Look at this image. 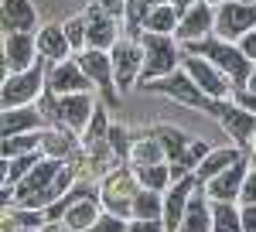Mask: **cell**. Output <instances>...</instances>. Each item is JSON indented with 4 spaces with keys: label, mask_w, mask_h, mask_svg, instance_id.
Wrapping results in <instances>:
<instances>
[{
    "label": "cell",
    "mask_w": 256,
    "mask_h": 232,
    "mask_svg": "<svg viewBox=\"0 0 256 232\" xmlns=\"http://www.w3.org/2000/svg\"><path fill=\"white\" fill-rule=\"evenodd\" d=\"M168 4H174L178 10H181V14H184V10H188V7H192V4H198V0H168Z\"/></svg>",
    "instance_id": "7bdbcfd3"
},
{
    "label": "cell",
    "mask_w": 256,
    "mask_h": 232,
    "mask_svg": "<svg viewBox=\"0 0 256 232\" xmlns=\"http://www.w3.org/2000/svg\"><path fill=\"white\" fill-rule=\"evenodd\" d=\"M44 99H48V110L44 113L52 116V123H58V126H68V130H86L89 126V120L96 113V106H92V96L89 92H68V96H55V92H48L44 89Z\"/></svg>",
    "instance_id": "5b68a950"
},
{
    "label": "cell",
    "mask_w": 256,
    "mask_h": 232,
    "mask_svg": "<svg viewBox=\"0 0 256 232\" xmlns=\"http://www.w3.org/2000/svg\"><path fill=\"white\" fill-rule=\"evenodd\" d=\"M38 34L34 31H10L4 34V72H24L38 62Z\"/></svg>",
    "instance_id": "4fadbf2b"
},
{
    "label": "cell",
    "mask_w": 256,
    "mask_h": 232,
    "mask_svg": "<svg viewBox=\"0 0 256 232\" xmlns=\"http://www.w3.org/2000/svg\"><path fill=\"white\" fill-rule=\"evenodd\" d=\"M113 55V72H116V86L120 89H130L140 82V72H144V48L137 41H116L110 48Z\"/></svg>",
    "instance_id": "5bb4252c"
},
{
    "label": "cell",
    "mask_w": 256,
    "mask_h": 232,
    "mask_svg": "<svg viewBox=\"0 0 256 232\" xmlns=\"http://www.w3.org/2000/svg\"><path fill=\"white\" fill-rule=\"evenodd\" d=\"M41 150H31V154H18V157H7L4 160V188H10V184H20L28 174H31V168L41 160Z\"/></svg>",
    "instance_id": "d4e9b609"
},
{
    "label": "cell",
    "mask_w": 256,
    "mask_h": 232,
    "mask_svg": "<svg viewBox=\"0 0 256 232\" xmlns=\"http://www.w3.org/2000/svg\"><path fill=\"white\" fill-rule=\"evenodd\" d=\"M41 113L38 106H14V110H4V136L10 134H31V130H41Z\"/></svg>",
    "instance_id": "603a6c76"
},
{
    "label": "cell",
    "mask_w": 256,
    "mask_h": 232,
    "mask_svg": "<svg viewBox=\"0 0 256 232\" xmlns=\"http://www.w3.org/2000/svg\"><path fill=\"white\" fill-rule=\"evenodd\" d=\"M154 134H158V140L164 144V150H168V160H181V157H184V150H188V144L195 140V136H188L184 130H178V126H168V123L154 126Z\"/></svg>",
    "instance_id": "484cf974"
},
{
    "label": "cell",
    "mask_w": 256,
    "mask_h": 232,
    "mask_svg": "<svg viewBox=\"0 0 256 232\" xmlns=\"http://www.w3.org/2000/svg\"><path fill=\"white\" fill-rule=\"evenodd\" d=\"M181 65H184V72L195 78V82H198V86H202V89H205L212 99H226L232 89H236V86H232V78L226 76L218 65H212L205 55H192V52H188V55L181 58Z\"/></svg>",
    "instance_id": "30bf717a"
},
{
    "label": "cell",
    "mask_w": 256,
    "mask_h": 232,
    "mask_svg": "<svg viewBox=\"0 0 256 232\" xmlns=\"http://www.w3.org/2000/svg\"><path fill=\"white\" fill-rule=\"evenodd\" d=\"M253 168V160H246V157H239L232 168H226L222 174H216L212 181H205V194L212 198V202H236L239 192H242V181H246V174Z\"/></svg>",
    "instance_id": "9a60e30c"
},
{
    "label": "cell",
    "mask_w": 256,
    "mask_h": 232,
    "mask_svg": "<svg viewBox=\"0 0 256 232\" xmlns=\"http://www.w3.org/2000/svg\"><path fill=\"white\" fill-rule=\"evenodd\" d=\"M134 218H164V194L140 188L134 194Z\"/></svg>",
    "instance_id": "f546056e"
},
{
    "label": "cell",
    "mask_w": 256,
    "mask_h": 232,
    "mask_svg": "<svg viewBox=\"0 0 256 232\" xmlns=\"http://www.w3.org/2000/svg\"><path fill=\"white\" fill-rule=\"evenodd\" d=\"M250 160L256 164V140H253V147H250Z\"/></svg>",
    "instance_id": "ee69618b"
},
{
    "label": "cell",
    "mask_w": 256,
    "mask_h": 232,
    "mask_svg": "<svg viewBox=\"0 0 256 232\" xmlns=\"http://www.w3.org/2000/svg\"><path fill=\"white\" fill-rule=\"evenodd\" d=\"M178 232H212V198L205 194V184H198L195 192H192L188 212L181 218Z\"/></svg>",
    "instance_id": "ac0fdd59"
},
{
    "label": "cell",
    "mask_w": 256,
    "mask_h": 232,
    "mask_svg": "<svg viewBox=\"0 0 256 232\" xmlns=\"http://www.w3.org/2000/svg\"><path fill=\"white\" fill-rule=\"evenodd\" d=\"M208 4H222V0H208Z\"/></svg>",
    "instance_id": "f6af8a7d"
},
{
    "label": "cell",
    "mask_w": 256,
    "mask_h": 232,
    "mask_svg": "<svg viewBox=\"0 0 256 232\" xmlns=\"http://www.w3.org/2000/svg\"><path fill=\"white\" fill-rule=\"evenodd\" d=\"M181 41H174L171 34H158V31H144L140 34V48H144V72H140V82H150V78H160L168 72H174L178 62H181Z\"/></svg>",
    "instance_id": "3957f363"
},
{
    "label": "cell",
    "mask_w": 256,
    "mask_h": 232,
    "mask_svg": "<svg viewBox=\"0 0 256 232\" xmlns=\"http://www.w3.org/2000/svg\"><path fill=\"white\" fill-rule=\"evenodd\" d=\"M44 89H48V92H55V96L89 92V89H92V78L86 76V68L79 65V58H65V62H52Z\"/></svg>",
    "instance_id": "8fae6325"
},
{
    "label": "cell",
    "mask_w": 256,
    "mask_h": 232,
    "mask_svg": "<svg viewBox=\"0 0 256 232\" xmlns=\"http://www.w3.org/2000/svg\"><path fill=\"white\" fill-rule=\"evenodd\" d=\"M110 134V116L102 106H96V113L89 120V126H86V136H82V144H92V140H102V136Z\"/></svg>",
    "instance_id": "836d02e7"
},
{
    "label": "cell",
    "mask_w": 256,
    "mask_h": 232,
    "mask_svg": "<svg viewBox=\"0 0 256 232\" xmlns=\"http://www.w3.org/2000/svg\"><path fill=\"white\" fill-rule=\"evenodd\" d=\"M140 192V181L137 174H126L123 168L113 174H106V181H102V205H106V212H116L123 218H134V194Z\"/></svg>",
    "instance_id": "ba28073f"
},
{
    "label": "cell",
    "mask_w": 256,
    "mask_h": 232,
    "mask_svg": "<svg viewBox=\"0 0 256 232\" xmlns=\"http://www.w3.org/2000/svg\"><path fill=\"white\" fill-rule=\"evenodd\" d=\"M184 52L205 55L212 65H218L226 76L232 78L236 89L250 82V76H253V68H256V62L239 48V41H226V38H218V34H208V38H202V41H188Z\"/></svg>",
    "instance_id": "6da1fadb"
},
{
    "label": "cell",
    "mask_w": 256,
    "mask_h": 232,
    "mask_svg": "<svg viewBox=\"0 0 256 232\" xmlns=\"http://www.w3.org/2000/svg\"><path fill=\"white\" fill-rule=\"evenodd\" d=\"M76 130H68V126H58L55 123V130H41V154L44 157H58V160H65V157L76 154Z\"/></svg>",
    "instance_id": "44dd1931"
},
{
    "label": "cell",
    "mask_w": 256,
    "mask_h": 232,
    "mask_svg": "<svg viewBox=\"0 0 256 232\" xmlns=\"http://www.w3.org/2000/svg\"><path fill=\"white\" fill-rule=\"evenodd\" d=\"M48 222V212L44 208H28V205H18L14 212H7V226H18V229H31L41 232Z\"/></svg>",
    "instance_id": "1f68e13d"
},
{
    "label": "cell",
    "mask_w": 256,
    "mask_h": 232,
    "mask_svg": "<svg viewBox=\"0 0 256 232\" xmlns=\"http://www.w3.org/2000/svg\"><path fill=\"white\" fill-rule=\"evenodd\" d=\"M242 4H256V0H242Z\"/></svg>",
    "instance_id": "bcb514c9"
},
{
    "label": "cell",
    "mask_w": 256,
    "mask_h": 232,
    "mask_svg": "<svg viewBox=\"0 0 256 232\" xmlns=\"http://www.w3.org/2000/svg\"><path fill=\"white\" fill-rule=\"evenodd\" d=\"M106 140H110V147H113V154L116 157H130V134H126V126H120V123H110V134H106Z\"/></svg>",
    "instance_id": "e575fe53"
},
{
    "label": "cell",
    "mask_w": 256,
    "mask_h": 232,
    "mask_svg": "<svg viewBox=\"0 0 256 232\" xmlns=\"http://www.w3.org/2000/svg\"><path fill=\"white\" fill-rule=\"evenodd\" d=\"M239 48H242V52L256 62V28L250 31V34H242V38H239Z\"/></svg>",
    "instance_id": "b9f144b4"
},
{
    "label": "cell",
    "mask_w": 256,
    "mask_h": 232,
    "mask_svg": "<svg viewBox=\"0 0 256 232\" xmlns=\"http://www.w3.org/2000/svg\"><path fill=\"white\" fill-rule=\"evenodd\" d=\"M164 0H126V20H130V34L134 38H140L144 31V24H147V18H150V10L154 7H160Z\"/></svg>",
    "instance_id": "d6a6232c"
},
{
    "label": "cell",
    "mask_w": 256,
    "mask_h": 232,
    "mask_svg": "<svg viewBox=\"0 0 256 232\" xmlns=\"http://www.w3.org/2000/svg\"><path fill=\"white\" fill-rule=\"evenodd\" d=\"M212 116L222 123V130L232 136V144H236V147H253V140H256V113H253V110L239 106L236 99H232V102L216 99Z\"/></svg>",
    "instance_id": "8992f818"
},
{
    "label": "cell",
    "mask_w": 256,
    "mask_h": 232,
    "mask_svg": "<svg viewBox=\"0 0 256 232\" xmlns=\"http://www.w3.org/2000/svg\"><path fill=\"white\" fill-rule=\"evenodd\" d=\"M212 232H242V215L232 202H212Z\"/></svg>",
    "instance_id": "f1b7e54d"
},
{
    "label": "cell",
    "mask_w": 256,
    "mask_h": 232,
    "mask_svg": "<svg viewBox=\"0 0 256 232\" xmlns=\"http://www.w3.org/2000/svg\"><path fill=\"white\" fill-rule=\"evenodd\" d=\"M140 188H150V192H168L174 181H171V160H160V164H137L134 168Z\"/></svg>",
    "instance_id": "cb8c5ba5"
},
{
    "label": "cell",
    "mask_w": 256,
    "mask_h": 232,
    "mask_svg": "<svg viewBox=\"0 0 256 232\" xmlns=\"http://www.w3.org/2000/svg\"><path fill=\"white\" fill-rule=\"evenodd\" d=\"M99 194H89V198H82V202H76L68 212L62 215V229H52V232H89L92 226H96V218L102 212H99Z\"/></svg>",
    "instance_id": "d6986e66"
},
{
    "label": "cell",
    "mask_w": 256,
    "mask_h": 232,
    "mask_svg": "<svg viewBox=\"0 0 256 232\" xmlns=\"http://www.w3.org/2000/svg\"><path fill=\"white\" fill-rule=\"evenodd\" d=\"M140 89L168 96V99H174V102H181V106H192V110H205V113H212V106H216V99L208 96L184 68H174V72H168V76H160V78H150Z\"/></svg>",
    "instance_id": "7a4b0ae2"
},
{
    "label": "cell",
    "mask_w": 256,
    "mask_h": 232,
    "mask_svg": "<svg viewBox=\"0 0 256 232\" xmlns=\"http://www.w3.org/2000/svg\"><path fill=\"white\" fill-rule=\"evenodd\" d=\"M89 232H130V222H123V215L116 212H102Z\"/></svg>",
    "instance_id": "d590c367"
},
{
    "label": "cell",
    "mask_w": 256,
    "mask_h": 232,
    "mask_svg": "<svg viewBox=\"0 0 256 232\" xmlns=\"http://www.w3.org/2000/svg\"><path fill=\"white\" fill-rule=\"evenodd\" d=\"M86 34H89V48H106V52L120 41L116 38V18L106 14L99 7V0L86 7Z\"/></svg>",
    "instance_id": "2e32d148"
},
{
    "label": "cell",
    "mask_w": 256,
    "mask_h": 232,
    "mask_svg": "<svg viewBox=\"0 0 256 232\" xmlns=\"http://www.w3.org/2000/svg\"><path fill=\"white\" fill-rule=\"evenodd\" d=\"M44 82H48V72H44V58L34 62L31 68L24 72H7L4 76V89H0V99H4V110H14V106H28L44 92Z\"/></svg>",
    "instance_id": "277c9868"
},
{
    "label": "cell",
    "mask_w": 256,
    "mask_h": 232,
    "mask_svg": "<svg viewBox=\"0 0 256 232\" xmlns=\"http://www.w3.org/2000/svg\"><path fill=\"white\" fill-rule=\"evenodd\" d=\"M65 31H68L72 48H89V34H86V14H82V18L65 20Z\"/></svg>",
    "instance_id": "8d00e7d4"
},
{
    "label": "cell",
    "mask_w": 256,
    "mask_h": 232,
    "mask_svg": "<svg viewBox=\"0 0 256 232\" xmlns=\"http://www.w3.org/2000/svg\"><path fill=\"white\" fill-rule=\"evenodd\" d=\"M239 157H242V147H216V150H208V154H205V160L198 164L195 178L205 184V181H212L216 174H222L226 168H232Z\"/></svg>",
    "instance_id": "7402d4cb"
},
{
    "label": "cell",
    "mask_w": 256,
    "mask_h": 232,
    "mask_svg": "<svg viewBox=\"0 0 256 232\" xmlns=\"http://www.w3.org/2000/svg\"><path fill=\"white\" fill-rule=\"evenodd\" d=\"M0 24H4V34L38 31V10H34L31 0H4L0 4Z\"/></svg>",
    "instance_id": "e0dca14e"
},
{
    "label": "cell",
    "mask_w": 256,
    "mask_h": 232,
    "mask_svg": "<svg viewBox=\"0 0 256 232\" xmlns=\"http://www.w3.org/2000/svg\"><path fill=\"white\" fill-rule=\"evenodd\" d=\"M0 150H4V160H7V157H18V154H31V150H41V130H31V134H10V136H4Z\"/></svg>",
    "instance_id": "4dcf8cb0"
},
{
    "label": "cell",
    "mask_w": 256,
    "mask_h": 232,
    "mask_svg": "<svg viewBox=\"0 0 256 232\" xmlns=\"http://www.w3.org/2000/svg\"><path fill=\"white\" fill-rule=\"evenodd\" d=\"M232 99H236L239 106H246V110H253V113H256V68H253V76H250L246 86L232 89Z\"/></svg>",
    "instance_id": "74e56055"
},
{
    "label": "cell",
    "mask_w": 256,
    "mask_h": 232,
    "mask_svg": "<svg viewBox=\"0 0 256 232\" xmlns=\"http://www.w3.org/2000/svg\"><path fill=\"white\" fill-rule=\"evenodd\" d=\"M239 215H242V232H256V205H242Z\"/></svg>",
    "instance_id": "ab89813d"
},
{
    "label": "cell",
    "mask_w": 256,
    "mask_h": 232,
    "mask_svg": "<svg viewBox=\"0 0 256 232\" xmlns=\"http://www.w3.org/2000/svg\"><path fill=\"white\" fill-rule=\"evenodd\" d=\"M256 28V4L242 0H222L216 10V34L226 41H239Z\"/></svg>",
    "instance_id": "52a82bcc"
},
{
    "label": "cell",
    "mask_w": 256,
    "mask_h": 232,
    "mask_svg": "<svg viewBox=\"0 0 256 232\" xmlns=\"http://www.w3.org/2000/svg\"><path fill=\"white\" fill-rule=\"evenodd\" d=\"M208 34H216V7L208 0H198V4H192L181 14V20H178V28H174V38L181 44H188V41H202V38H208Z\"/></svg>",
    "instance_id": "7c38bea8"
},
{
    "label": "cell",
    "mask_w": 256,
    "mask_h": 232,
    "mask_svg": "<svg viewBox=\"0 0 256 232\" xmlns=\"http://www.w3.org/2000/svg\"><path fill=\"white\" fill-rule=\"evenodd\" d=\"M99 7H102L106 14H113V18L126 14V0H99Z\"/></svg>",
    "instance_id": "60d3db41"
},
{
    "label": "cell",
    "mask_w": 256,
    "mask_h": 232,
    "mask_svg": "<svg viewBox=\"0 0 256 232\" xmlns=\"http://www.w3.org/2000/svg\"><path fill=\"white\" fill-rule=\"evenodd\" d=\"M239 202L242 205H256V164L250 168L246 181H242V192H239Z\"/></svg>",
    "instance_id": "f35d334b"
},
{
    "label": "cell",
    "mask_w": 256,
    "mask_h": 232,
    "mask_svg": "<svg viewBox=\"0 0 256 232\" xmlns=\"http://www.w3.org/2000/svg\"><path fill=\"white\" fill-rule=\"evenodd\" d=\"M130 160H134V168L137 164H160V160H168V150L158 140V134H147L144 140H137L130 147Z\"/></svg>",
    "instance_id": "4316f807"
},
{
    "label": "cell",
    "mask_w": 256,
    "mask_h": 232,
    "mask_svg": "<svg viewBox=\"0 0 256 232\" xmlns=\"http://www.w3.org/2000/svg\"><path fill=\"white\" fill-rule=\"evenodd\" d=\"M79 65L86 68V76L92 78V86H99V92L106 96L110 106H116L120 96H116V72H113V55L106 48H82L79 55Z\"/></svg>",
    "instance_id": "9c48e42d"
},
{
    "label": "cell",
    "mask_w": 256,
    "mask_h": 232,
    "mask_svg": "<svg viewBox=\"0 0 256 232\" xmlns=\"http://www.w3.org/2000/svg\"><path fill=\"white\" fill-rule=\"evenodd\" d=\"M178 20H181V10H178L174 4H160V7H154L150 10V18H147V24H144V31H158V34H174Z\"/></svg>",
    "instance_id": "83f0119b"
},
{
    "label": "cell",
    "mask_w": 256,
    "mask_h": 232,
    "mask_svg": "<svg viewBox=\"0 0 256 232\" xmlns=\"http://www.w3.org/2000/svg\"><path fill=\"white\" fill-rule=\"evenodd\" d=\"M38 34V55L44 62H65L68 52H72V41H68V31L65 24H44Z\"/></svg>",
    "instance_id": "ffe728a7"
}]
</instances>
